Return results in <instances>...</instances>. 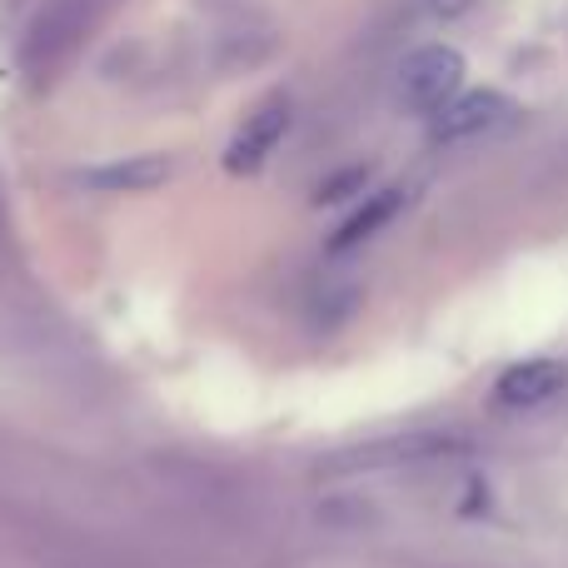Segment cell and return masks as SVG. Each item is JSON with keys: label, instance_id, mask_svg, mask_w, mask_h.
I'll return each mask as SVG.
<instances>
[{"label": "cell", "instance_id": "1", "mask_svg": "<svg viewBox=\"0 0 568 568\" xmlns=\"http://www.w3.org/2000/svg\"><path fill=\"white\" fill-rule=\"evenodd\" d=\"M464 85V55L454 45H424L399 65V100L419 115L444 110Z\"/></svg>", "mask_w": 568, "mask_h": 568}, {"label": "cell", "instance_id": "2", "mask_svg": "<svg viewBox=\"0 0 568 568\" xmlns=\"http://www.w3.org/2000/svg\"><path fill=\"white\" fill-rule=\"evenodd\" d=\"M514 120V100L499 90H469V95H454L444 110H434V140L454 145V140H474V135H494Z\"/></svg>", "mask_w": 568, "mask_h": 568}, {"label": "cell", "instance_id": "3", "mask_svg": "<svg viewBox=\"0 0 568 568\" xmlns=\"http://www.w3.org/2000/svg\"><path fill=\"white\" fill-rule=\"evenodd\" d=\"M284 130H290V100H265V105L255 110V115L240 125V135L230 140L225 150V170L230 175H255L260 165H265L270 155H275V145L284 140Z\"/></svg>", "mask_w": 568, "mask_h": 568}, {"label": "cell", "instance_id": "4", "mask_svg": "<svg viewBox=\"0 0 568 568\" xmlns=\"http://www.w3.org/2000/svg\"><path fill=\"white\" fill-rule=\"evenodd\" d=\"M564 384H568V369L559 359H519L499 374L494 399H499L504 409H539L554 394H564Z\"/></svg>", "mask_w": 568, "mask_h": 568}, {"label": "cell", "instance_id": "5", "mask_svg": "<svg viewBox=\"0 0 568 568\" xmlns=\"http://www.w3.org/2000/svg\"><path fill=\"white\" fill-rule=\"evenodd\" d=\"M170 160L165 155H130V160H115V165H95V170H80V185L85 190H155L170 180Z\"/></svg>", "mask_w": 568, "mask_h": 568}, {"label": "cell", "instance_id": "6", "mask_svg": "<svg viewBox=\"0 0 568 568\" xmlns=\"http://www.w3.org/2000/svg\"><path fill=\"white\" fill-rule=\"evenodd\" d=\"M399 205H404V195H399V190H379V195H374L369 205H364V210H354V215L344 220L339 230H334L329 250H334V255H344V250L364 245V240H369V235H379V230L389 225L394 215H399Z\"/></svg>", "mask_w": 568, "mask_h": 568}, {"label": "cell", "instance_id": "7", "mask_svg": "<svg viewBox=\"0 0 568 568\" xmlns=\"http://www.w3.org/2000/svg\"><path fill=\"white\" fill-rule=\"evenodd\" d=\"M354 185H364V170H344L334 185H320V195H314V200H320V205H334V200H344Z\"/></svg>", "mask_w": 568, "mask_h": 568}]
</instances>
